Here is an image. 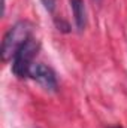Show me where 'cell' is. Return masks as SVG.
I'll return each mask as SVG.
<instances>
[{
    "label": "cell",
    "instance_id": "cell-1",
    "mask_svg": "<svg viewBox=\"0 0 127 128\" xmlns=\"http://www.w3.org/2000/svg\"><path fill=\"white\" fill-rule=\"evenodd\" d=\"M32 32H33V26L29 21L15 22L3 37L2 51H0L2 60L3 61L12 60L15 57V54L20 51V48L32 37Z\"/></svg>",
    "mask_w": 127,
    "mask_h": 128
},
{
    "label": "cell",
    "instance_id": "cell-2",
    "mask_svg": "<svg viewBox=\"0 0 127 128\" xmlns=\"http://www.w3.org/2000/svg\"><path fill=\"white\" fill-rule=\"evenodd\" d=\"M39 42L30 37L12 58V72L17 78H27L33 66V58L39 52Z\"/></svg>",
    "mask_w": 127,
    "mask_h": 128
},
{
    "label": "cell",
    "instance_id": "cell-3",
    "mask_svg": "<svg viewBox=\"0 0 127 128\" xmlns=\"http://www.w3.org/2000/svg\"><path fill=\"white\" fill-rule=\"evenodd\" d=\"M32 79H34L36 82H39L45 90L48 91H55L58 84H57V76L54 73V70L48 66L42 63H36L32 66L30 68V74Z\"/></svg>",
    "mask_w": 127,
    "mask_h": 128
},
{
    "label": "cell",
    "instance_id": "cell-4",
    "mask_svg": "<svg viewBox=\"0 0 127 128\" xmlns=\"http://www.w3.org/2000/svg\"><path fill=\"white\" fill-rule=\"evenodd\" d=\"M70 8H72L75 24L78 30H84L87 26V12H85L84 0H70Z\"/></svg>",
    "mask_w": 127,
    "mask_h": 128
},
{
    "label": "cell",
    "instance_id": "cell-5",
    "mask_svg": "<svg viewBox=\"0 0 127 128\" xmlns=\"http://www.w3.org/2000/svg\"><path fill=\"white\" fill-rule=\"evenodd\" d=\"M42 3H43V6H45V9H46V10H49V12H52V10H54L55 0H42Z\"/></svg>",
    "mask_w": 127,
    "mask_h": 128
},
{
    "label": "cell",
    "instance_id": "cell-6",
    "mask_svg": "<svg viewBox=\"0 0 127 128\" xmlns=\"http://www.w3.org/2000/svg\"><path fill=\"white\" fill-rule=\"evenodd\" d=\"M112 128H123V127H120V125H117V127H112Z\"/></svg>",
    "mask_w": 127,
    "mask_h": 128
}]
</instances>
